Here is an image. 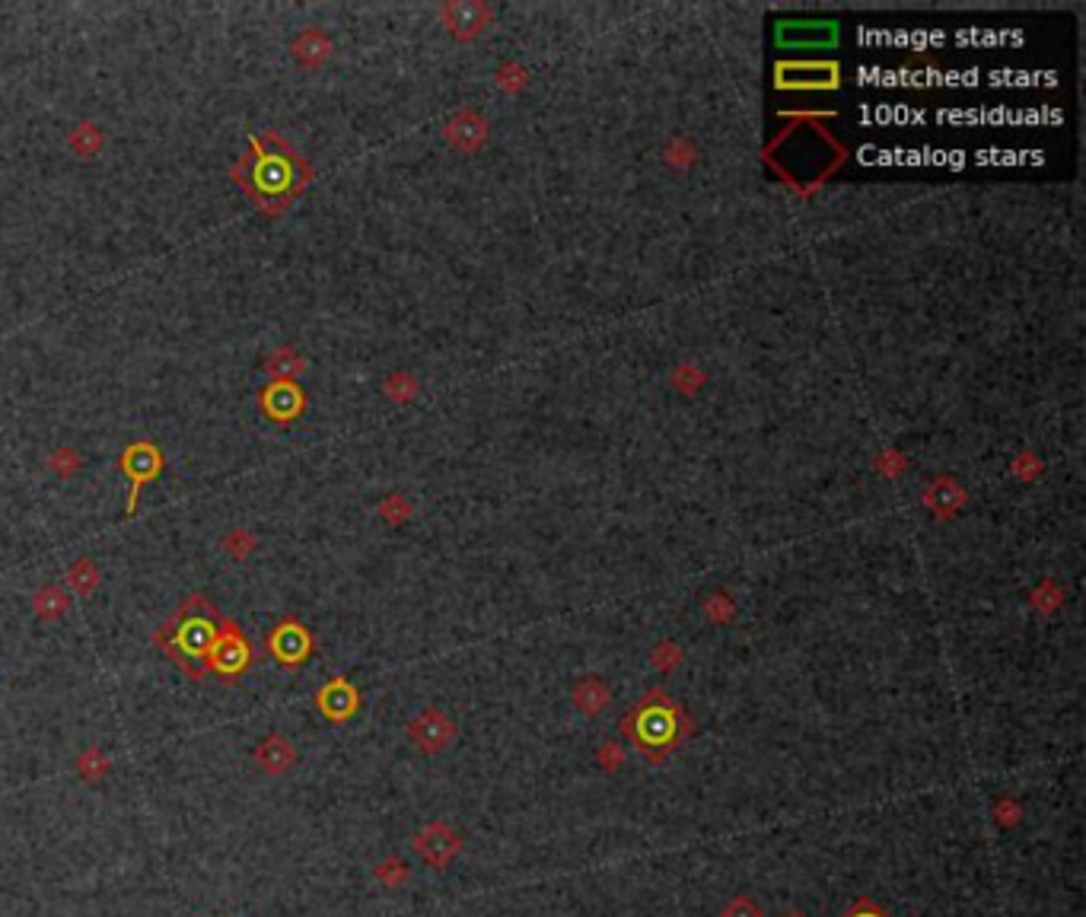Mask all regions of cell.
<instances>
[{"instance_id": "6da1fadb", "label": "cell", "mask_w": 1086, "mask_h": 917, "mask_svg": "<svg viewBox=\"0 0 1086 917\" xmlns=\"http://www.w3.org/2000/svg\"><path fill=\"white\" fill-rule=\"evenodd\" d=\"M313 176L316 172L303 153H297V147L278 131H252L249 153H243L230 169V179L243 188V195L252 201L255 211H262L265 217L287 214L290 204L313 182Z\"/></svg>"}, {"instance_id": "7a4b0ae2", "label": "cell", "mask_w": 1086, "mask_h": 917, "mask_svg": "<svg viewBox=\"0 0 1086 917\" xmlns=\"http://www.w3.org/2000/svg\"><path fill=\"white\" fill-rule=\"evenodd\" d=\"M217 618V605L208 596L192 593L166 625L153 631V647H160L185 676L204 679L211 672L208 653L217 634Z\"/></svg>"}, {"instance_id": "3957f363", "label": "cell", "mask_w": 1086, "mask_h": 917, "mask_svg": "<svg viewBox=\"0 0 1086 917\" xmlns=\"http://www.w3.org/2000/svg\"><path fill=\"white\" fill-rule=\"evenodd\" d=\"M622 733L631 736L641 755L657 765L688 739L692 723L682 714V707L672 704L663 691H653L622 720Z\"/></svg>"}, {"instance_id": "277c9868", "label": "cell", "mask_w": 1086, "mask_h": 917, "mask_svg": "<svg viewBox=\"0 0 1086 917\" xmlns=\"http://www.w3.org/2000/svg\"><path fill=\"white\" fill-rule=\"evenodd\" d=\"M249 663H252V644H249L243 625H239V621L230 618V615H220L214 644H211V653H208L211 672H217V676L227 679V682H236L249 669Z\"/></svg>"}, {"instance_id": "5b68a950", "label": "cell", "mask_w": 1086, "mask_h": 917, "mask_svg": "<svg viewBox=\"0 0 1086 917\" xmlns=\"http://www.w3.org/2000/svg\"><path fill=\"white\" fill-rule=\"evenodd\" d=\"M118 469H122V475L128 478V500H125V513L134 516L137 513V504H141V494L147 484H153L163 469H166V459H163V449L157 443L150 440H134L122 449V456H118Z\"/></svg>"}, {"instance_id": "8992f818", "label": "cell", "mask_w": 1086, "mask_h": 917, "mask_svg": "<svg viewBox=\"0 0 1086 917\" xmlns=\"http://www.w3.org/2000/svg\"><path fill=\"white\" fill-rule=\"evenodd\" d=\"M265 647H268L274 663H281L284 669L297 672L309 660V656H313L316 640H313V631L303 628L297 618H281L278 625L268 631Z\"/></svg>"}, {"instance_id": "52a82bcc", "label": "cell", "mask_w": 1086, "mask_h": 917, "mask_svg": "<svg viewBox=\"0 0 1086 917\" xmlns=\"http://www.w3.org/2000/svg\"><path fill=\"white\" fill-rule=\"evenodd\" d=\"M411 847H415V854L430 870H446L462 854V835L453 825H446L443 819H434L411 838Z\"/></svg>"}, {"instance_id": "ba28073f", "label": "cell", "mask_w": 1086, "mask_h": 917, "mask_svg": "<svg viewBox=\"0 0 1086 917\" xmlns=\"http://www.w3.org/2000/svg\"><path fill=\"white\" fill-rule=\"evenodd\" d=\"M405 736L411 739V746H415L418 752L437 755L456 739V723L450 720V714H443L440 707H424L421 714H415L408 720Z\"/></svg>"}, {"instance_id": "9c48e42d", "label": "cell", "mask_w": 1086, "mask_h": 917, "mask_svg": "<svg viewBox=\"0 0 1086 917\" xmlns=\"http://www.w3.org/2000/svg\"><path fill=\"white\" fill-rule=\"evenodd\" d=\"M258 408L271 424H293L306 408V395L297 383H268L258 392Z\"/></svg>"}, {"instance_id": "30bf717a", "label": "cell", "mask_w": 1086, "mask_h": 917, "mask_svg": "<svg viewBox=\"0 0 1086 917\" xmlns=\"http://www.w3.org/2000/svg\"><path fill=\"white\" fill-rule=\"evenodd\" d=\"M316 707L329 723H348L360 711V691L344 676H335L316 691Z\"/></svg>"}, {"instance_id": "8fae6325", "label": "cell", "mask_w": 1086, "mask_h": 917, "mask_svg": "<svg viewBox=\"0 0 1086 917\" xmlns=\"http://www.w3.org/2000/svg\"><path fill=\"white\" fill-rule=\"evenodd\" d=\"M287 51L303 71H322V67L329 64V58L335 55V42L329 39V32L322 26H306L290 39Z\"/></svg>"}, {"instance_id": "7c38bea8", "label": "cell", "mask_w": 1086, "mask_h": 917, "mask_svg": "<svg viewBox=\"0 0 1086 917\" xmlns=\"http://www.w3.org/2000/svg\"><path fill=\"white\" fill-rule=\"evenodd\" d=\"M252 761L258 765V771L268 777H284L287 771H293L297 765V746L284 736V733H268L262 742L255 746Z\"/></svg>"}, {"instance_id": "4fadbf2b", "label": "cell", "mask_w": 1086, "mask_h": 917, "mask_svg": "<svg viewBox=\"0 0 1086 917\" xmlns=\"http://www.w3.org/2000/svg\"><path fill=\"white\" fill-rule=\"evenodd\" d=\"M29 605L42 625H58V621H64L67 612H71V593L58 583H42V586H36V593L29 596Z\"/></svg>"}, {"instance_id": "5bb4252c", "label": "cell", "mask_w": 1086, "mask_h": 917, "mask_svg": "<svg viewBox=\"0 0 1086 917\" xmlns=\"http://www.w3.org/2000/svg\"><path fill=\"white\" fill-rule=\"evenodd\" d=\"M262 367L271 376V383H297V379L309 370V363H306V357L297 354L293 344H281V348H274L265 357Z\"/></svg>"}, {"instance_id": "9a60e30c", "label": "cell", "mask_w": 1086, "mask_h": 917, "mask_svg": "<svg viewBox=\"0 0 1086 917\" xmlns=\"http://www.w3.org/2000/svg\"><path fill=\"white\" fill-rule=\"evenodd\" d=\"M102 147H106V131H102L96 121H77V125L67 131V150L80 160H93Z\"/></svg>"}, {"instance_id": "2e32d148", "label": "cell", "mask_w": 1086, "mask_h": 917, "mask_svg": "<svg viewBox=\"0 0 1086 917\" xmlns=\"http://www.w3.org/2000/svg\"><path fill=\"white\" fill-rule=\"evenodd\" d=\"M67 590H71L77 599H90L96 593V586L102 583V574H99V564L93 558H77L71 567H67Z\"/></svg>"}, {"instance_id": "e0dca14e", "label": "cell", "mask_w": 1086, "mask_h": 917, "mask_svg": "<svg viewBox=\"0 0 1086 917\" xmlns=\"http://www.w3.org/2000/svg\"><path fill=\"white\" fill-rule=\"evenodd\" d=\"M609 701H612V691H609L606 682L583 679V682L574 685V704L580 707L586 717H596L602 707H609Z\"/></svg>"}, {"instance_id": "ac0fdd59", "label": "cell", "mask_w": 1086, "mask_h": 917, "mask_svg": "<svg viewBox=\"0 0 1086 917\" xmlns=\"http://www.w3.org/2000/svg\"><path fill=\"white\" fill-rule=\"evenodd\" d=\"M220 548H223V555H227V558L243 564L258 551V535L252 529H246V526H233V529L223 532Z\"/></svg>"}, {"instance_id": "d6986e66", "label": "cell", "mask_w": 1086, "mask_h": 917, "mask_svg": "<svg viewBox=\"0 0 1086 917\" xmlns=\"http://www.w3.org/2000/svg\"><path fill=\"white\" fill-rule=\"evenodd\" d=\"M74 765H77V777H80V781H86V784H99V781H106V777H109V771H112V758H109L106 752H102L99 746H90V749H83V752L77 755Z\"/></svg>"}, {"instance_id": "ffe728a7", "label": "cell", "mask_w": 1086, "mask_h": 917, "mask_svg": "<svg viewBox=\"0 0 1086 917\" xmlns=\"http://www.w3.org/2000/svg\"><path fill=\"white\" fill-rule=\"evenodd\" d=\"M373 876H376L379 886L399 892V889H405L408 882H411V867H408V863H405L399 854H389V857H383V860H379L376 867H373Z\"/></svg>"}, {"instance_id": "44dd1931", "label": "cell", "mask_w": 1086, "mask_h": 917, "mask_svg": "<svg viewBox=\"0 0 1086 917\" xmlns=\"http://www.w3.org/2000/svg\"><path fill=\"white\" fill-rule=\"evenodd\" d=\"M80 469H83V453H80V449H74V446H58V449H51V453H48V472L55 475V478L67 481V478H74Z\"/></svg>"}, {"instance_id": "7402d4cb", "label": "cell", "mask_w": 1086, "mask_h": 917, "mask_svg": "<svg viewBox=\"0 0 1086 917\" xmlns=\"http://www.w3.org/2000/svg\"><path fill=\"white\" fill-rule=\"evenodd\" d=\"M478 16H481V7H472V4L446 7V23H450L456 36H472V32H478Z\"/></svg>"}, {"instance_id": "603a6c76", "label": "cell", "mask_w": 1086, "mask_h": 917, "mask_svg": "<svg viewBox=\"0 0 1086 917\" xmlns=\"http://www.w3.org/2000/svg\"><path fill=\"white\" fill-rule=\"evenodd\" d=\"M383 392L389 395V399L395 402V405H405V402H411V399H415V392H418V383H415V376H411V373H392V376H386V383H383Z\"/></svg>"}, {"instance_id": "cb8c5ba5", "label": "cell", "mask_w": 1086, "mask_h": 917, "mask_svg": "<svg viewBox=\"0 0 1086 917\" xmlns=\"http://www.w3.org/2000/svg\"><path fill=\"white\" fill-rule=\"evenodd\" d=\"M994 822L1001 825V828H1016V825H1020V822H1023V806H1020V800H1013V797L997 800V803H994Z\"/></svg>"}, {"instance_id": "d4e9b609", "label": "cell", "mask_w": 1086, "mask_h": 917, "mask_svg": "<svg viewBox=\"0 0 1086 917\" xmlns=\"http://www.w3.org/2000/svg\"><path fill=\"white\" fill-rule=\"evenodd\" d=\"M720 917H762V905H755L749 895H736L720 908Z\"/></svg>"}, {"instance_id": "484cf974", "label": "cell", "mask_w": 1086, "mask_h": 917, "mask_svg": "<svg viewBox=\"0 0 1086 917\" xmlns=\"http://www.w3.org/2000/svg\"><path fill=\"white\" fill-rule=\"evenodd\" d=\"M379 516H383L386 523H402V519L408 516V504H405V497H399V494L386 497L383 504H379Z\"/></svg>"}, {"instance_id": "4316f807", "label": "cell", "mask_w": 1086, "mask_h": 917, "mask_svg": "<svg viewBox=\"0 0 1086 917\" xmlns=\"http://www.w3.org/2000/svg\"><path fill=\"white\" fill-rule=\"evenodd\" d=\"M844 917H889V914L883 908H876L870 898H857V902L851 905V911Z\"/></svg>"}, {"instance_id": "83f0119b", "label": "cell", "mask_w": 1086, "mask_h": 917, "mask_svg": "<svg viewBox=\"0 0 1086 917\" xmlns=\"http://www.w3.org/2000/svg\"><path fill=\"white\" fill-rule=\"evenodd\" d=\"M596 761H599V765L606 768V771H618V765H622V752H618V746H602L599 755H596Z\"/></svg>"}, {"instance_id": "f1b7e54d", "label": "cell", "mask_w": 1086, "mask_h": 917, "mask_svg": "<svg viewBox=\"0 0 1086 917\" xmlns=\"http://www.w3.org/2000/svg\"><path fill=\"white\" fill-rule=\"evenodd\" d=\"M653 660H657V666H660V669H669L672 663H679V653L672 650L669 644H663L657 653H653Z\"/></svg>"}, {"instance_id": "f546056e", "label": "cell", "mask_w": 1086, "mask_h": 917, "mask_svg": "<svg viewBox=\"0 0 1086 917\" xmlns=\"http://www.w3.org/2000/svg\"><path fill=\"white\" fill-rule=\"evenodd\" d=\"M787 917H803V914H797V911H790V914H787Z\"/></svg>"}, {"instance_id": "4dcf8cb0", "label": "cell", "mask_w": 1086, "mask_h": 917, "mask_svg": "<svg viewBox=\"0 0 1086 917\" xmlns=\"http://www.w3.org/2000/svg\"><path fill=\"white\" fill-rule=\"evenodd\" d=\"M223 917H230V914H223Z\"/></svg>"}]
</instances>
